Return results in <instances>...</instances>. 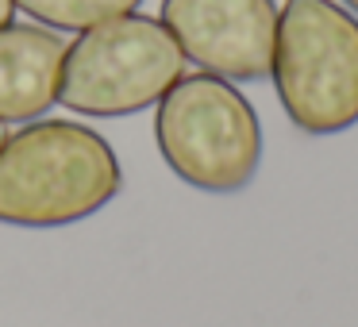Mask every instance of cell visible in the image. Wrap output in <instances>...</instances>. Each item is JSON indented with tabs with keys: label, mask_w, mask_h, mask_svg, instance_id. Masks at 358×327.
Masks as SVG:
<instances>
[{
	"label": "cell",
	"mask_w": 358,
	"mask_h": 327,
	"mask_svg": "<svg viewBox=\"0 0 358 327\" xmlns=\"http://www.w3.org/2000/svg\"><path fill=\"white\" fill-rule=\"evenodd\" d=\"M155 143L162 162L201 193H243L262 166V124L235 81L181 73L155 104Z\"/></svg>",
	"instance_id": "cell-3"
},
{
	"label": "cell",
	"mask_w": 358,
	"mask_h": 327,
	"mask_svg": "<svg viewBox=\"0 0 358 327\" xmlns=\"http://www.w3.org/2000/svg\"><path fill=\"white\" fill-rule=\"evenodd\" d=\"M143 0H16V12H27L50 31H89L104 20L139 12Z\"/></svg>",
	"instance_id": "cell-7"
},
{
	"label": "cell",
	"mask_w": 358,
	"mask_h": 327,
	"mask_svg": "<svg viewBox=\"0 0 358 327\" xmlns=\"http://www.w3.org/2000/svg\"><path fill=\"white\" fill-rule=\"evenodd\" d=\"M270 78L296 131H350L358 124V16L339 0H285Z\"/></svg>",
	"instance_id": "cell-2"
},
{
	"label": "cell",
	"mask_w": 358,
	"mask_h": 327,
	"mask_svg": "<svg viewBox=\"0 0 358 327\" xmlns=\"http://www.w3.org/2000/svg\"><path fill=\"white\" fill-rule=\"evenodd\" d=\"M12 16H16V0H0V27L12 24Z\"/></svg>",
	"instance_id": "cell-8"
},
{
	"label": "cell",
	"mask_w": 358,
	"mask_h": 327,
	"mask_svg": "<svg viewBox=\"0 0 358 327\" xmlns=\"http://www.w3.org/2000/svg\"><path fill=\"white\" fill-rule=\"evenodd\" d=\"M4 139H8V124H0V147H4Z\"/></svg>",
	"instance_id": "cell-10"
},
{
	"label": "cell",
	"mask_w": 358,
	"mask_h": 327,
	"mask_svg": "<svg viewBox=\"0 0 358 327\" xmlns=\"http://www.w3.org/2000/svg\"><path fill=\"white\" fill-rule=\"evenodd\" d=\"M66 39L43 24L0 27V124H31L58 104Z\"/></svg>",
	"instance_id": "cell-6"
},
{
	"label": "cell",
	"mask_w": 358,
	"mask_h": 327,
	"mask_svg": "<svg viewBox=\"0 0 358 327\" xmlns=\"http://www.w3.org/2000/svg\"><path fill=\"white\" fill-rule=\"evenodd\" d=\"M158 20L185 62L227 81H262L273 62V0H162Z\"/></svg>",
	"instance_id": "cell-5"
},
{
	"label": "cell",
	"mask_w": 358,
	"mask_h": 327,
	"mask_svg": "<svg viewBox=\"0 0 358 327\" xmlns=\"http://www.w3.org/2000/svg\"><path fill=\"white\" fill-rule=\"evenodd\" d=\"M185 73V54L158 16L127 12L78 31L66 47L58 104L78 116L116 119L158 104Z\"/></svg>",
	"instance_id": "cell-4"
},
{
	"label": "cell",
	"mask_w": 358,
	"mask_h": 327,
	"mask_svg": "<svg viewBox=\"0 0 358 327\" xmlns=\"http://www.w3.org/2000/svg\"><path fill=\"white\" fill-rule=\"evenodd\" d=\"M124 189L116 150L73 119H31L0 147V224L70 227Z\"/></svg>",
	"instance_id": "cell-1"
},
{
	"label": "cell",
	"mask_w": 358,
	"mask_h": 327,
	"mask_svg": "<svg viewBox=\"0 0 358 327\" xmlns=\"http://www.w3.org/2000/svg\"><path fill=\"white\" fill-rule=\"evenodd\" d=\"M343 8H347V12H355V16H358V0H343Z\"/></svg>",
	"instance_id": "cell-9"
}]
</instances>
